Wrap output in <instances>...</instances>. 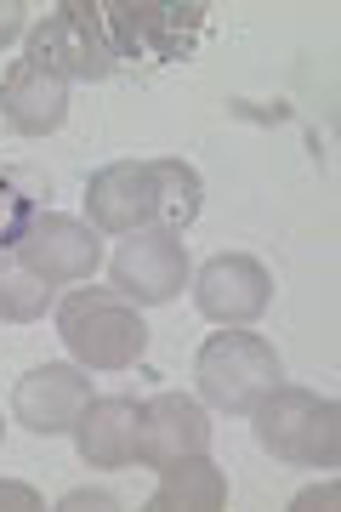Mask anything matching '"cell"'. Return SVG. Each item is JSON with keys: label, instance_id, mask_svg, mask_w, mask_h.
Instances as JSON below:
<instances>
[{"label": "cell", "instance_id": "1", "mask_svg": "<svg viewBox=\"0 0 341 512\" xmlns=\"http://www.w3.org/2000/svg\"><path fill=\"white\" fill-rule=\"evenodd\" d=\"M205 183L182 160H120L86 183V222L97 234H137V228H188L199 217Z\"/></svg>", "mask_w": 341, "mask_h": 512}, {"label": "cell", "instance_id": "2", "mask_svg": "<svg viewBox=\"0 0 341 512\" xmlns=\"http://www.w3.org/2000/svg\"><path fill=\"white\" fill-rule=\"evenodd\" d=\"M57 336L80 359V370H131L148 353L143 313L97 285H80L57 302Z\"/></svg>", "mask_w": 341, "mask_h": 512}, {"label": "cell", "instance_id": "3", "mask_svg": "<svg viewBox=\"0 0 341 512\" xmlns=\"http://www.w3.org/2000/svg\"><path fill=\"white\" fill-rule=\"evenodd\" d=\"M256 416V439L273 461L290 467H336L341 461V404L319 399L307 387H273L268 399L251 410Z\"/></svg>", "mask_w": 341, "mask_h": 512}, {"label": "cell", "instance_id": "4", "mask_svg": "<svg viewBox=\"0 0 341 512\" xmlns=\"http://www.w3.org/2000/svg\"><path fill=\"white\" fill-rule=\"evenodd\" d=\"M279 382H285L279 353H273L262 336L234 330V325L216 330L211 342L199 348V359H194V387L205 393L211 410H222V416H251Z\"/></svg>", "mask_w": 341, "mask_h": 512}, {"label": "cell", "instance_id": "5", "mask_svg": "<svg viewBox=\"0 0 341 512\" xmlns=\"http://www.w3.org/2000/svg\"><path fill=\"white\" fill-rule=\"evenodd\" d=\"M97 12H103L114 57H137V63H182L205 35V6H154V0L126 6V0H114Z\"/></svg>", "mask_w": 341, "mask_h": 512}, {"label": "cell", "instance_id": "6", "mask_svg": "<svg viewBox=\"0 0 341 512\" xmlns=\"http://www.w3.org/2000/svg\"><path fill=\"white\" fill-rule=\"evenodd\" d=\"M29 52L46 57L63 80H108L120 63L108 46L103 12L91 0H63L57 12H46L40 29H29Z\"/></svg>", "mask_w": 341, "mask_h": 512}, {"label": "cell", "instance_id": "7", "mask_svg": "<svg viewBox=\"0 0 341 512\" xmlns=\"http://www.w3.org/2000/svg\"><path fill=\"white\" fill-rule=\"evenodd\" d=\"M114 291L131 302H171L188 285V251L177 228H137L120 239V251L108 256Z\"/></svg>", "mask_w": 341, "mask_h": 512}, {"label": "cell", "instance_id": "8", "mask_svg": "<svg viewBox=\"0 0 341 512\" xmlns=\"http://www.w3.org/2000/svg\"><path fill=\"white\" fill-rule=\"evenodd\" d=\"M211 444V416L205 404L188 399V393H154V399L137 404V439H131V461L143 467H171L182 456H199Z\"/></svg>", "mask_w": 341, "mask_h": 512}, {"label": "cell", "instance_id": "9", "mask_svg": "<svg viewBox=\"0 0 341 512\" xmlns=\"http://www.w3.org/2000/svg\"><path fill=\"white\" fill-rule=\"evenodd\" d=\"M12 256H18L29 274L46 279V285H80V279L97 274V262H103V239H97V228H91V222L40 211L35 228L23 234V245Z\"/></svg>", "mask_w": 341, "mask_h": 512}, {"label": "cell", "instance_id": "10", "mask_svg": "<svg viewBox=\"0 0 341 512\" xmlns=\"http://www.w3.org/2000/svg\"><path fill=\"white\" fill-rule=\"evenodd\" d=\"M194 302H199L205 319H216V325H251V319H262L268 302H273V274L245 251H222L199 268Z\"/></svg>", "mask_w": 341, "mask_h": 512}, {"label": "cell", "instance_id": "11", "mask_svg": "<svg viewBox=\"0 0 341 512\" xmlns=\"http://www.w3.org/2000/svg\"><path fill=\"white\" fill-rule=\"evenodd\" d=\"M69 114V80L46 57L23 52L12 69L0 74V120L18 137H52Z\"/></svg>", "mask_w": 341, "mask_h": 512}, {"label": "cell", "instance_id": "12", "mask_svg": "<svg viewBox=\"0 0 341 512\" xmlns=\"http://www.w3.org/2000/svg\"><path fill=\"white\" fill-rule=\"evenodd\" d=\"M86 404H91V382L80 365H35L12 387V410L29 433H74Z\"/></svg>", "mask_w": 341, "mask_h": 512}, {"label": "cell", "instance_id": "13", "mask_svg": "<svg viewBox=\"0 0 341 512\" xmlns=\"http://www.w3.org/2000/svg\"><path fill=\"white\" fill-rule=\"evenodd\" d=\"M131 439H137V399L126 393H108V399H91L74 421V450L86 467L97 473H120L131 467Z\"/></svg>", "mask_w": 341, "mask_h": 512}, {"label": "cell", "instance_id": "14", "mask_svg": "<svg viewBox=\"0 0 341 512\" xmlns=\"http://www.w3.org/2000/svg\"><path fill=\"white\" fill-rule=\"evenodd\" d=\"M228 507V478L205 450L160 467V490L148 495V512H222Z\"/></svg>", "mask_w": 341, "mask_h": 512}, {"label": "cell", "instance_id": "15", "mask_svg": "<svg viewBox=\"0 0 341 512\" xmlns=\"http://www.w3.org/2000/svg\"><path fill=\"white\" fill-rule=\"evenodd\" d=\"M40 211H46V183L29 177V171H6L0 165V251L6 256L18 251Z\"/></svg>", "mask_w": 341, "mask_h": 512}, {"label": "cell", "instance_id": "16", "mask_svg": "<svg viewBox=\"0 0 341 512\" xmlns=\"http://www.w3.org/2000/svg\"><path fill=\"white\" fill-rule=\"evenodd\" d=\"M46 308H57L52 285L29 274L18 256H0V319L6 325H35V319H46Z\"/></svg>", "mask_w": 341, "mask_h": 512}, {"label": "cell", "instance_id": "17", "mask_svg": "<svg viewBox=\"0 0 341 512\" xmlns=\"http://www.w3.org/2000/svg\"><path fill=\"white\" fill-rule=\"evenodd\" d=\"M0 512H40V495L18 478H0Z\"/></svg>", "mask_w": 341, "mask_h": 512}, {"label": "cell", "instance_id": "18", "mask_svg": "<svg viewBox=\"0 0 341 512\" xmlns=\"http://www.w3.org/2000/svg\"><path fill=\"white\" fill-rule=\"evenodd\" d=\"M18 35H29V12H23V0H0V46H12Z\"/></svg>", "mask_w": 341, "mask_h": 512}, {"label": "cell", "instance_id": "19", "mask_svg": "<svg viewBox=\"0 0 341 512\" xmlns=\"http://www.w3.org/2000/svg\"><path fill=\"white\" fill-rule=\"evenodd\" d=\"M63 507H69V512H80V507H114V495H103V490H80V495H69Z\"/></svg>", "mask_w": 341, "mask_h": 512}]
</instances>
